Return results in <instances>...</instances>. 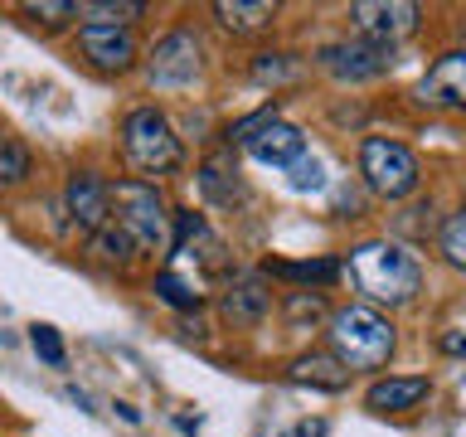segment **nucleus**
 <instances>
[{"label":"nucleus","mask_w":466,"mask_h":437,"mask_svg":"<svg viewBox=\"0 0 466 437\" xmlns=\"http://www.w3.org/2000/svg\"><path fill=\"white\" fill-rule=\"evenodd\" d=\"M345 277L364 297V306H408L422 291V268L403 243L393 239H364L345 253Z\"/></svg>","instance_id":"nucleus-1"},{"label":"nucleus","mask_w":466,"mask_h":437,"mask_svg":"<svg viewBox=\"0 0 466 437\" xmlns=\"http://www.w3.org/2000/svg\"><path fill=\"white\" fill-rule=\"evenodd\" d=\"M116 151H122L127 170L137 180H151V185L185 170V137L175 131V122L156 102H137V107L122 112V122H116Z\"/></svg>","instance_id":"nucleus-2"},{"label":"nucleus","mask_w":466,"mask_h":437,"mask_svg":"<svg viewBox=\"0 0 466 437\" xmlns=\"http://www.w3.org/2000/svg\"><path fill=\"white\" fill-rule=\"evenodd\" d=\"M326 350L350 374H374L393 360L399 330H393V320L379 311V306L350 301L340 311H330V320H326Z\"/></svg>","instance_id":"nucleus-3"},{"label":"nucleus","mask_w":466,"mask_h":437,"mask_svg":"<svg viewBox=\"0 0 466 437\" xmlns=\"http://www.w3.org/2000/svg\"><path fill=\"white\" fill-rule=\"evenodd\" d=\"M170 209L166 189L137 175H116L112 180V224L131 239L141 258H160L170 253Z\"/></svg>","instance_id":"nucleus-4"},{"label":"nucleus","mask_w":466,"mask_h":437,"mask_svg":"<svg viewBox=\"0 0 466 437\" xmlns=\"http://www.w3.org/2000/svg\"><path fill=\"white\" fill-rule=\"evenodd\" d=\"M204 58H209V49H204L199 29L195 25H175V29H166V35L141 54V68H146V83H151V87L175 93V87H189L199 78Z\"/></svg>","instance_id":"nucleus-5"},{"label":"nucleus","mask_w":466,"mask_h":437,"mask_svg":"<svg viewBox=\"0 0 466 437\" xmlns=\"http://www.w3.org/2000/svg\"><path fill=\"white\" fill-rule=\"evenodd\" d=\"M360 175H364V189L379 199H408L422 180V166L418 156L408 151L403 141L393 137H364L360 141Z\"/></svg>","instance_id":"nucleus-6"},{"label":"nucleus","mask_w":466,"mask_h":437,"mask_svg":"<svg viewBox=\"0 0 466 437\" xmlns=\"http://www.w3.org/2000/svg\"><path fill=\"white\" fill-rule=\"evenodd\" d=\"M73 58L102 78H122L141 68V35L122 25H78L73 29Z\"/></svg>","instance_id":"nucleus-7"},{"label":"nucleus","mask_w":466,"mask_h":437,"mask_svg":"<svg viewBox=\"0 0 466 437\" xmlns=\"http://www.w3.org/2000/svg\"><path fill=\"white\" fill-rule=\"evenodd\" d=\"M64 214L78 239H93L102 224H112V175L97 166H73L64 180Z\"/></svg>","instance_id":"nucleus-8"},{"label":"nucleus","mask_w":466,"mask_h":437,"mask_svg":"<svg viewBox=\"0 0 466 437\" xmlns=\"http://www.w3.org/2000/svg\"><path fill=\"white\" fill-rule=\"evenodd\" d=\"M316 64L330 73L335 83L355 87V83H374L393 68V44H374V39H340V44H326L316 54Z\"/></svg>","instance_id":"nucleus-9"},{"label":"nucleus","mask_w":466,"mask_h":437,"mask_svg":"<svg viewBox=\"0 0 466 437\" xmlns=\"http://www.w3.org/2000/svg\"><path fill=\"white\" fill-rule=\"evenodd\" d=\"M413 102L422 112H466V49H442L428 64V73L413 87Z\"/></svg>","instance_id":"nucleus-10"},{"label":"nucleus","mask_w":466,"mask_h":437,"mask_svg":"<svg viewBox=\"0 0 466 437\" xmlns=\"http://www.w3.org/2000/svg\"><path fill=\"white\" fill-rule=\"evenodd\" d=\"M350 25H355L360 39L399 44L408 35H418L422 5H413V0H360V5H350Z\"/></svg>","instance_id":"nucleus-11"},{"label":"nucleus","mask_w":466,"mask_h":437,"mask_svg":"<svg viewBox=\"0 0 466 437\" xmlns=\"http://www.w3.org/2000/svg\"><path fill=\"white\" fill-rule=\"evenodd\" d=\"M214 306H218V320H224V326L253 330V326H262V320L272 316V287H268L262 272H233Z\"/></svg>","instance_id":"nucleus-12"},{"label":"nucleus","mask_w":466,"mask_h":437,"mask_svg":"<svg viewBox=\"0 0 466 437\" xmlns=\"http://www.w3.org/2000/svg\"><path fill=\"white\" fill-rule=\"evenodd\" d=\"M432 393V379L428 374H389V379H374L370 393H364V408L379 418H399V413H413V408L428 403Z\"/></svg>","instance_id":"nucleus-13"},{"label":"nucleus","mask_w":466,"mask_h":437,"mask_svg":"<svg viewBox=\"0 0 466 437\" xmlns=\"http://www.w3.org/2000/svg\"><path fill=\"white\" fill-rule=\"evenodd\" d=\"M209 15L224 35L258 39V35H272V25L282 20V5H277V0H214Z\"/></svg>","instance_id":"nucleus-14"},{"label":"nucleus","mask_w":466,"mask_h":437,"mask_svg":"<svg viewBox=\"0 0 466 437\" xmlns=\"http://www.w3.org/2000/svg\"><path fill=\"white\" fill-rule=\"evenodd\" d=\"M195 180H199V195L209 199L214 209H238V204L248 199V185H243V175H238V160H233V151L204 156L199 170H195Z\"/></svg>","instance_id":"nucleus-15"},{"label":"nucleus","mask_w":466,"mask_h":437,"mask_svg":"<svg viewBox=\"0 0 466 437\" xmlns=\"http://www.w3.org/2000/svg\"><path fill=\"white\" fill-rule=\"evenodd\" d=\"M243 151L258 160V166H291V160H301L306 156V137H301V127H291L282 122V117H272V122H262L253 137L243 141Z\"/></svg>","instance_id":"nucleus-16"},{"label":"nucleus","mask_w":466,"mask_h":437,"mask_svg":"<svg viewBox=\"0 0 466 437\" xmlns=\"http://www.w3.org/2000/svg\"><path fill=\"white\" fill-rule=\"evenodd\" d=\"M258 272H262V277H277V282H291L297 291L335 287V282L345 277L340 258H301V262H291V258H268Z\"/></svg>","instance_id":"nucleus-17"},{"label":"nucleus","mask_w":466,"mask_h":437,"mask_svg":"<svg viewBox=\"0 0 466 437\" xmlns=\"http://www.w3.org/2000/svg\"><path fill=\"white\" fill-rule=\"evenodd\" d=\"M287 384H306V389H320V393H340L350 384V370L330 350H306V355L287 360Z\"/></svg>","instance_id":"nucleus-18"},{"label":"nucleus","mask_w":466,"mask_h":437,"mask_svg":"<svg viewBox=\"0 0 466 437\" xmlns=\"http://www.w3.org/2000/svg\"><path fill=\"white\" fill-rule=\"evenodd\" d=\"M87 262H93V268H102V272H112V277H127L131 268H137L141 262V253L137 248H131V239L116 224H102L93 239H87Z\"/></svg>","instance_id":"nucleus-19"},{"label":"nucleus","mask_w":466,"mask_h":437,"mask_svg":"<svg viewBox=\"0 0 466 437\" xmlns=\"http://www.w3.org/2000/svg\"><path fill=\"white\" fill-rule=\"evenodd\" d=\"M151 297L166 301L170 311H180V316H199L204 306H209V291H204L199 282H189V277H180L175 268H160L151 277Z\"/></svg>","instance_id":"nucleus-20"},{"label":"nucleus","mask_w":466,"mask_h":437,"mask_svg":"<svg viewBox=\"0 0 466 437\" xmlns=\"http://www.w3.org/2000/svg\"><path fill=\"white\" fill-rule=\"evenodd\" d=\"M253 83L258 87H297L301 83V73H306V64H301V54H291V49H262V54H253Z\"/></svg>","instance_id":"nucleus-21"},{"label":"nucleus","mask_w":466,"mask_h":437,"mask_svg":"<svg viewBox=\"0 0 466 437\" xmlns=\"http://www.w3.org/2000/svg\"><path fill=\"white\" fill-rule=\"evenodd\" d=\"M141 15H151V5H141V0H78V25H122V29H137Z\"/></svg>","instance_id":"nucleus-22"},{"label":"nucleus","mask_w":466,"mask_h":437,"mask_svg":"<svg viewBox=\"0 0 466 437\" xmlns=\"http://www.w3.org/2000/svg\"><path fill=\"white\" fill-rule=\"evenodd\" d=\"M29 180H35V151L15 131H0V189H20Z\"/></svg>","instance_id":"nucleus-23"},{"label":"nucleus","mask_w":466,"mask_h":437,"mask_svg":"<svg viewBox=\"0 0 466 437\" xmlns=\"http://www.w3.org/2000/svg\"><path fill=\"white\" fill-rule=\"evenodd\" d=\"M432 243H437V258H442L451 272H466V204L451 209L442 224H437Z\"/></svg>","instance_id":"nucleus-24"},{"label":"nucleus","mask_w":466,"mask_h":437,"mask_svg":"<svg viewBox=\"0 0 466 437\" xmlns=\"http://www.w3.org/2000/svg\"><path fill=\"white\" fill-rule=\"evenodd\" d=\"M282 316H287L291 330H311V326H320V320H330V306H326L320 291H287Z\"/></svg>","instance_id":"nucleus-25"},{"label":"nucleus","mask_w":466,"mask_h":437,"mask_svg":"<svg viewBox=\"0 0 466 437\" xmlns=\"http://www.w3.org/2000/svg\"><path fill=\"white\" fill-rule=\"evenodd\" d=\"M393 233L408 243H428L432 233H437V218H432V199H413L408 209L393 214Z\"/></svg>","instance_id":"nucleus-26"},{"label":"nucleus","mask_w":466,"mask_h":437,"mask_svg":"<svg viewBox=\"0 0 466 437\" xmlns=\"http://www.w3.org/2000/svg\"><path fill=\"white\" fill-rule=\"evenodd\" d=\"M20 15L35 29H64L78 25V0H29V5H20Z\"/></svg>","instance_id":"nucleus-27"},{"label":"nucleus","mask_w":466,"mask_h":437,"mask_svg":"<svg viewBox=\"0 0 466 437\" xmlns=\"http://www.w3.org/2000/svg\"><path fill=\"white\" fill-rule=\"evenodd\" d=\"M29 350L49 364V370H68V345H64V335H58L54 326H44V320H35L29 326Z\"/></svg>","instance_id":"nucleus-28"},{"label":"nucleus","mask_w":466,"mask_h":437,"mask_svg":"<svg viewBox=\"0 0 466 437\" xmlns=\"http://www.w3.org/2000/svg\"><path fill=\"white\" fill-rule=\"evenodd\" d=\"M287 185L301 189V195H306V189H326V166H320L316 156L291 160V166H287Z\"/></svg>","instance_id":"nucleus-29"},{"label":"nucleus","mask_w":466,"mask_h":437,"mask_svg":"<svg viewBox=\"0 0 466 437\" xmlns=\"http://www.w3.org/2000/svg\"><path fill=\"white\" fill-rule=\"evenodd\" d=\"M437 345H442L447 355H466V330H447V335H442V340H437Z\"/></svg>","instance_id":"nucleus-30"},{"label":"nucleus","mask_w":466,"mask_h":437,"mask_svg":"<svg viewBox=\"0 0 466 437\" xmlns=\"http://www.w3.org/2000/svg\"><path fill=\"white\" fill-rule=\"evenodd\" d=\"M116 413H122V418L131 422V428H137V422H141V408H131V403H116Z\"/></svg>","instance_id":"nucleus-31"}]
</instances>
